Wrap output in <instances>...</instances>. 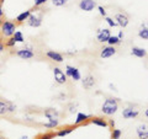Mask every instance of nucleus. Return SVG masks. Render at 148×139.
Returning a JSON list of instances; mask_svg holds the SVG:
<instances>
[{"instance_id": "nucleus-5", "label": "nucleus", "mask_w": 148, "mask_h": 139, "mask_svg": "<svg viewBox=\"0 0 148 139\" xmlns=\"http://www.w3.org/2000/svg\"><path fill=\"white\" fill-rule=\"evenodd\" d=\"M66 76L67 78H72L74 81H78L82 79V74L79 72V69L75 68V67H72V65H67L66 67Z\"/></svg>"}, {"instance_id": "nucleus-19", "label": "nucleus", "mask_w": 148, "mask_h": 139, "mask_svg": "<svg viewBox=\"0 0 148 139\" xmlns=\"http://www.w3.org/2000/svg\"><path fill=\"white\" fill-rule=\"evenodd\" d=\"M137 136L140 139H148V128L146 124H141L137 128Z\"/></svg>"}, {"instance_id": "nucleus-29", "label": "nucleus", "mask_w": 148, "mask_h": 139, "mask_svg": "<svg viewBox=\"0 0 148 139\" xmlns=\"http://www.w3.org/2000/svg\"><path fill=\"white\" fill-rule=\"evenodd\" d=\"M105 21L108 22V25L110 26V27H116L117 26V24H116V21L114 20L112 17H109V16H105Z\"/></svg>"}, {"instance_id": "nucleus-18", "label": "nucleus", "mask_w": 148, "mask_h": 139, "mask_svg": "<svg viewBox=\"0 0 148 139\" xmlns=\"http://www.w3.org/2000/svg\"><path fill=\"white\" fill-rule=\"evenodd\" d=\"M131 54L136 55V57H138V58H145L147 55V49L142 48V47H132Z\"/></svg>"}, {"instance_id": "nucleus-11", "label": "nucleus", "mask_w": 148, "mask_h": 139, "mask_svg": "<svg viewBox=\"0 0 148 139\" xmlns=\"http://www.w3.org/2000/svg\"><path fill=\"white\" fill-rule=\"evenodd\" d=\"M16 55H17L18 58L27 61V59L34 58V57H35V53H34V50H32L31 48H22V49H18V50H17Z\"/></svg>"}, {"instance_id": "nucleus-3", "label": "nucleus", "mask_w": 148, "mask_h": 139, "mask_svg": "<svg viewBox=\"0 0 148 139\" xmlns=\"http://www.w3.org/2000/svg\"><path fill=\"white\" fill-rule=\"evenodd\" d=\"M16 111V106L11 101L0 100V116H4L6 113H14Z\"/></svg>"}, {"instance_id": "nucleus-34", "label": "nucleus", "mask_w": 148, "mask_h": 139, "mask_svg": "<svg viewBox=\"0 0 148 139\" xmlns=\"http://www.w3.org/2000/svg\"><path fill=\"white\" fill-rule=\"evenodd\" d=\"M1 5H3V0H0V18H1L3 15H4V11H3V9H1Z\"/></svg>"}, {"instance_id": "nucleus-21", "label": "nucleus", "mask_w": 148, "mask_h": 139, "mask_svg": "<svg viewBox=\"0 0 148 139\" xmlns=\"http://www.w3.org/2000/svg\"><path fill=\"white\" fill-rule=\"evenodd\" d=\"M30 15H31V10H26V11H22L21 14H18L16 17L17 24H24L25 21H27V18H29Z\"/></svg>"}, {"instance_id": "nucleus-6", "label": "nucleus", "mask_w": 148, "mask_h": 139, "mask_svg": "<svg viewBox=\"0 0 148 139\" xmlns=\"http://www.w3.org/2000/svg\"><path fill=\"white\" fill-rule=\"evenodd\" d=\"M27 25L31 26V27H35V29H37V27H40L41 25H42V16L41 15H36V14H32L29 16V18H27Z\"/></svg>"}, {"instance_id": "nucleus-33", "label": "nucleus", "mask_w": 148, "mask_h": 139, "mask_svg": "<svg viewBox=\"0 0 148 139\" xmlns=\"http://www.w3.org/2000/svg\"><path fill=\"white\" fill-rule=\"evenodd\" d=\"M108 124H109V126H110L111 128H112V129L115 128V121H114V119H110V121L108 122Z\"/></svg>"}, {"instance_id": "nucleus-1", "label": "nucleus", "mask_w": 148, "mask_h": 139, "mask_svg": "<svg viewBox=\"0 0 148 139\" xmlns=\"http://www.w3.org/2000/svg\"><path fill=\"white\" fill-rule=\"evenodd\" d=\"M119 110V101L114 97H109L104 101L103 106H101V111L103 113L106 114V116H112L117 112Z\"/></svg>"}, {"instance_id": "nucleus-41", "label": "nucleus", "mask_w": 148, "mask_h": 139, "mask_svg": "<svg viewBox=\"0 0 148 139\" xmlns=\"http://www.w3.org/2000/svg\"><path fill=\"white\" fill-rule=\"evenodd\" d=\"M0 139H5V138H4L3 136H0Z\"/></svg>"}, {"instance_id": "nucleus-32", "label": "nucleus", "mask_w": 148, "mask_h": 139, "mask_svg": "<svg viewBox=\"0 0 148 139\" xmlns=\"http://www.w3.org/2000/svg\"><path fill=\"white\" fill-rule=\"evenodd\" d=\"M96 7H98V10H99V12H100V15L101 16H106V10H105V7H103V6H100V5H98V6H96Z\"/></svg>"}, {"instance_id": "nucleus-30", "label": "nucleus", "mask_w": 148, "mask_h": 139, "mask_svg": "<svg viewBox=\"0 0 148 139\" xmlns=\"http://www.w3.org/2000/svg\"><path fill=\"white\" fill-rule=\"evenodd\" d=\"M54 6H64L68 3V0H52Z\"/></svg>"}, {"instance_id": "nucleus-25", "label": "nucleus", "mask_w": 148, "mask_h": 139, "mask_svg": "<svg viewBox=\"0 0 148 139\" xmlns=\"http://www.w3.org/2000/svg\"><path fill=\"white\" fill-rule=\"evenodd\" d=\"M122 136V131L117 128H114L112 132H111V139H120Z\"/></svg>"}, {"instance_id": "nucleus-15", "label": "nucleus", "mask_w": 148, "mask_h": 139, "mask_svg": "<svg viewBox=\"0 0 148 139\" xmlns=\"http://www.w3.org/2000/svg\"><path fill=\"white\" fill-rule=\"evenodd\" d=\"M45 117L48 121H59V112L54 108H47L45 110Z\"/></svg>"}, {"instance_id": "nucleus-26", "label": "nucleus", "mask_w": 148, "mask_h": 139, "mask_svg": "<svg viewBox=\"0 0 148 139\" xmlns=\"http://www.w3.org/2000/svg\"><path fill=\"white\" fill-rule=\"evenodd\" d=\"M54 137H56V133H53V132H47V133L41 134V136L37 138V139H54Z\"/></svg>"}, {"instance_id": "nucleus-31", "label": "nucleus", "mask_w": 148, "mask_h": 139, "mask_svg": "<svg viewBox=\"0 0 148 139\" xmlns=\"http://www.w3.org/2000/svg\"><path fill=\"white\" fill-rule=\"evenodd\" d=\"M48 0H35L34 1V5L36 6V7H38V6H41V5H43V4H46Z\"/></svg>"}, {"instance_id": "nucleus-23", "label": "nucleus", "mask_w": 148, "mask_h": 139, "mask_svg": "<svg viewBox=\"0 0 148 139\" xmlns=\"http://www.w3.org/2000/svg\"><path fill=\"white\" fill-rule=\"evenodd\" d=\"M106 43H108V46H114V47H115L116 44H120V43H121V40H120L117 36H110V37H109V40H108V42H106Z\"/></svg>"}, {"instance_id": "nucleus-22", "label": "nucleus", "mask_w": 148, "mask_h": 139, "mask_svg": "<svg viewBox=\"0 0 148 139\" xmlns=\"http://www.w3.org/2000/svg\"><path fill=\"white\" fill-rule=\"evenodd\" d=\"M12 38L15 40V42L17 43H22V42H25V37L24 35H22V32L21 31H15V33L12 35Z\"/></svg>"}, {"instance_id": "nucleus-24", "label": "nucleus", "mask_w": 148, "mask_h": 139, "mask_svg": "<svg viewBox=\"0 0 148 139\" xmlns=\"http://www.w3.org/2000/svg\"><path fill=\"white\" fill-rule=\"evenodd\" d=\"M138 36H140L142 40H145V41L148 40V29H147L146 25H145V26L142 25V29H141L140 32H138Z\"/></svg>"}, {"instance_id": "nucleus-12", "label": "nucleus", "mask_w": 148, "mask_h": 139, "mask_svg": "<svg viewBox=\"0 0 148 139\" xmlns=\"http://www.w3.org/2000/svg\"><path fill=\"white\" fill-rule=\"evenodd\" d=\"M82 84H83V87H84L85 90H90V89H92V87L95 86L96 80H95V78L92 76L91 74H88V75L82 80Z\"/></svg>"}, {"instance_id": "nucleus-10", "label": "nucleus", "mask_w": 148, "mask_h": 139, "mask_svg": "<svg viewBox=\"0 0 148 139\" xmlns=\"http://www.w3.org/2000/svg\"><path fill=\"white\" fill-rule=\"evenodd\" d=\"M116 52L117 50L114 46H105V47H103V49H101V52H100V57L103 59H106V58H110V57H112V55H115Z\"/></svg>"}, {"instance_id": "nucleus-36", "label": "nucleus", "mask_w": 148, "mask_h": 139, "mask_svg": "<svg viewBox=\"0 0 148 139\" xmlns=\"http://www.w3.org/2000/svg\"><path fill=\"white\" fill-rule=\"evenodd\" d=\"M5 49V46H4V43L0 44V53H3V50Z\"/></svg>"}, {"instance_id": "nucleus-28", "label": "nucleus", "mask_w": 148, "mask_h": 139, "mask_svg": "<svg viewBox=\"0 0 148 139\" xmlns=\"http://www.w3.org/2000/svg\"><path fill=\"white\" fill-rule=\"evenodd\" d=\"M15 44H16V42H15V40L12 38V37H9V40L5 42V47H8V48H12V47H15Z\"/></svg>"}, {"instance_id": "nucleus-2", "label": "nucleus", "mask_w": 148, "mask_h": 139, "mask_svg": "<svg viewBox=\"0 0 148 139\" xmlns=\"http://www.w3.org/2000/svg\"><path fill=\"white\" fill-rule=\"evenodd\" d=\"M16 24L15 22H12V21H3V24L0 25V32H1V35L4 37H12V35L15 33V31H16Z\"/></svg>"}, {"instance_id": "nucleus-20", "label": "nucleus", "mask_w": 148, "mask_h": 139, "mask_svg": "<svg viewBox=\"0 0 148 139\" xmlns=\"http://www.w3.org/2000/svg\"><path fill=\"white\" fill-rule=\"evenodd\" d=\"M74 129H75V127L72 126V127H66V128H63V129H59V131L56 133V137H59V138H63V137H66L68 136V134H71Z\"/></svg>"}, {"instance_id": "nucleus-4", "label": "nucleus", "mask_w": 148, "mask_h": 139, "mask_svg": "<svg viewBox=\"0 0 148 139\" xmlns=\"http://www.w3.org/2000/svg\"><path fill=\"white\" fill-rule=\"evenodd\" d=\"M53 76H54V81L57 82V84L59 85H64V84H67V76H66V74H64V72L62 70L61 68H58V67H56L53 68Z\"/></svg>"}, {"instance_id": "nucleus-35", "label": "nucleus", "mask_w": 148, "mask_h": 139, "mask_svg": "<svg viewBox=\"0 0 148 139\" xmlns=\"http://www.w3.org/2000/svg\"><path fill=\"white\" fill-rule=\"evenodd\" d=\"M69 108H71V110H69V112H71V113H73V112H75V106H73V105H71V106H69Z\"/></svg>"}, {"instance_id": "nucleus-40", "label": "nucleus", "mask_w": 148, "mask_h": 139, "mask_svg": "<svg viewBox=\"0 0 148 139\" xmlns=\"http://www.w3.org/2000/svg\"><path fill=\"white\" fill-rule=\"evenodd\" d=\"M3 24V20H1V18H0V25H1Z\"/></svg>"}, {"instance_id": "nucleus-9", "label": "nucleus", "mask_w": 148, "mask_h": 139, "mask_svg": "<svg viewBox=\"0 0 148 139\" xmlns=\"http://www.w3.org/2000/svg\"><path fill=\"white\" fill-rule=\"evenodd\" d=\"M115 21H116L117 26H121V27H127L128 24H130V20H128V16L126 15V14L123 12H119L115 15Z\"/></svg>"}, {"instance_id": "nucleus-16", "label": "nucleus", "mask_w": 148, "mask_h": 139, "mask_svg": "<svg viewBox=\"0 0 148 139\" xmlns=\"http://www.w3.org/2000/svg\"><path fill=\"white\" fill-rule=\"evenodd\" d=\"M90 123L95 124V126H99V127H103V128L109 127L108 121H106L104 117H92V118L90 119Z\"/></svg>"}, {"instance_id": "nucleus-8", "label": "nucleus", "mask_w": 148, "mask_h": 139, "mask_svg": "<svg viewBox=\"0 0 148 139\" xmlns=\"http://www.w3.org/2000/svg\"><path fill=\"white\" fill-rule=\"evenodd\" d=\"M110 36H111V32L109 29H100L96 32V40L100 43H106Z\"/></svg>"}, {"instance_id": "nucleus-39", "label": "nucleus", "mask_w": 148, "mask_h": 139, "mask_svg": "<svg viewBox=\"0 0 148 139\" xmlns=\"http://www.w3.org/2000/svg\"><path fill=\"white\" fill-rule=\"evenodd\" d=\"M145 116H146V117H148V111H147V110L145 111Z\"/></svg>"}, {"instance_id": "nucleus-7", "label": "nucleus", "mask_w": 148, "mask_h": 139, "mask_svg": "<svg viewBox=\"0 0 148 139\" xmlns=\"http://www.w3.org/2000/svg\"><path fill=\"white\" fill-rule=\"evenodd\" d=\"M98 6L95 0H80L79 1V7L83 11H92Z\"/></svg>"}, {"instance_id": "nucleus-17", "label": "nucleus", "mask_w": 148, "mask_h": 139, "mask_svg": "<svg viewBox=\"0 0 148 139\" xmlns=\"http://www.w3.org/2000/svg\"><path fill=\"white\" fill-rule=\"evenodd\" d=\"M88 119H90V116H89V114L83 113V112H78V113H77V118H75V122H74V124H75V126H79V124L85 123Z\"/></svg>"}, {"instance_id": "nucleus-13", "label": "nucleus", "mask_w": 148, "mask_h": 139, "mask_svg": "<svg viewBox=\"0 0 148 139\" xmlns=\"http://www.w3.org/2000/svg\"><path fill=\"white\" fill-rule=\"evenodd\" d=\"M138 114H140V111L137 108H133V107H126L122 111V116H123V118H126V119L136 118Z\"/></svg>"}, {"instance_id": "nucleus-27", "label": "nucleus", "mask_w": 148, "mask_h": 139, "mask_svg": "<svg viewBox=\"0 0 148 139\" xmlns=\"http://www.w3.org/2000/svg\"><path fill=\"white\" fill-rule=\"evenodd\" d=\"M58 124H59V121H48V123H45L43 126L46 128H56V127H58Z\"/></svg>"}, {"instance_id": "nucleus-14", "label": "nucleus", "mask_w": 148, "mask_h": 139, "mask_svg": "<svg viewBox=\"0 0 148 139\" xmlns=\"http://www.w3.org/2000/svg\"><path fill=\"white\" fill-rule=\"evenodd\" d=\"M46 57H47L48 59H51V61L56 62V63H62L64 61L63 55L61 53L56 52V50H47V52H46Z\"/></svg>"}, {"instance_id": "nucleus-37", "label": "nucleus", "mask_w": 148, "mask_h": 139, "mask_svg": "<svg viewBox=\"0 0 148 139\" xmlns=\"http://www.w3.org/2000/svg\"><path fill=\"white\" fill-rule=\"evenodd\" d=\"M117 37H119V38H120V40H121V38H122V37H123V32H120V33H119V36H117Z\"/></svg>"}, {"instance_id": "nucleus-38", "label": "nucleus", "mask_w": 148, "mask_h": 139, "mask_svg": "<svg viewBox=\"0 0 148 139\" xmlns=\"http://www.w3.org/2000/svg\"><path fill=\"white\" fill-rule=\"evenodd\" d=\"M20 139H29V137H27V136H22Z\"/></svg>"}]
</instances>
